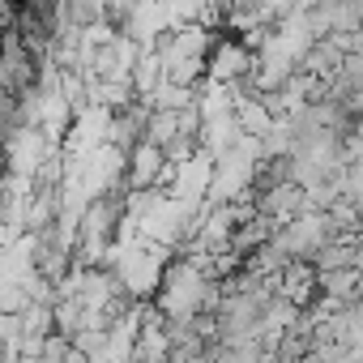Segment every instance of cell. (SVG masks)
Returning <instances> with one entry per match:
<instances>
[{
    "mask_svg": "<svg viewBox=\"0 0 363 363\" xmlns=\"http://www.w3.org/2000/svg\"><path fill=\"white\" fill-rule=\"evenodd\" d=\"M162 171H171L167 150H158V145H150V141H137V145H133V158H128V184H133V193H150V189L158 184Z\"/></svg>",
    "mask_w": 363,
    "mask_h": 363,
    "instance_id": "1",
    "label": "cell"
},
{
    "mask_svg": "<svg viewBox=\"0 0 363 363\" xmlns=\"http://www.w3.org/2000/svg\"><path fill=\"white\" fill-rule=\"evenodd\" d=\"M244 65H248V56L240 52V48H223L218 52V60H214V77H235V73H244Z\"/></svg>",
    "mask_w": 363,
    "mask_h": 363,
    "instance_id": "2",
    "label": "cell"
}]
</instances>
